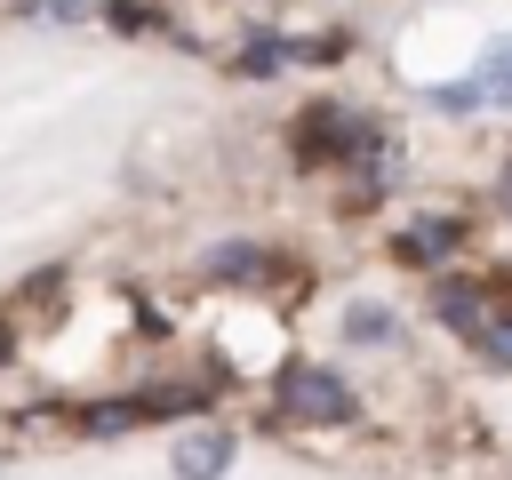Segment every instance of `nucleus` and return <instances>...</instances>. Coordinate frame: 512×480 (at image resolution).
I'll return each mask as SVG.
<instances>
[{"instance_id": "nucleus-3", "label": "nucleus", "mask_w": 512, "mask_h": 480, "mask_svg": "<svg viewBox=\"0 0 512 480\" xmlns=\"http://www.w3.org/2000/svg\"><path fill=\"white\" fill-rule=\"evenodd\" d=\"M224 464H232V432L200 424V432L176 440V480H224Z\"/></svg>"}, {"instance_id": "nucleus-1", "label": "nucleus", "mask_w": 512, "mask_h": 480, "mask_svg": "<svg viewBox=\"0 0 512 480\" xmlns=\"http://www.w3.org/2000/svg\"><path fill=\"white\" fill-rule=\"evenodd\" d=\"M280 408L304 416V424H344L352 416V384L328 376V368H312V360H288L280 368Z\"/></svg>"}, {"instance_id": "nucleus-8", "label": "nucleus", "mask_w": 512, "mask_h": 480, "mask_svg": "<svg viewBox=\"0 0 512 480\" xmlns=\"http://www.w3.org/2000/svg\"><path fill=\"white\" fill-rule=\"evenodd\" d=\"M448 240H456V224H448V216H440V224H416V232H408V240H400V248H408V256H440V248H448Z\"/></svg>"}, {"instance_id": "nucleus-4", "label": "nucleus", "mask_w": 512, "mask_h": 480, "mask_svg": "<svg viewBox=\"0 0 512 480\" xmlns=\"http://www.w3.org/2000/svg\"><path fill=\"white\" fill-rule=\"evenodd\" d=\"M152 416H168V392H152V400H104V408H88V432L112 440V432H136Z\"/></svg>"}, {"instance_id": "nucleus-9", "label": "nucleus", "mask_w": 512, "mask_h": 480, "mask_svg": "<svg viewBox=\"0 0 512 480\" xmlns=\"http://www.w3.org/2000/svg\"><path fill=\"white\" fill-rule=\"evenodd\" d=\"M480 96L512 104V48H488V80H480Z\"/></svg>"}, {"instance_id": "nucleus-10", "label": "nucleus", "mask_w": 512, "mask_h": 480, "mask_svg": "<svg viewBox=\"0 0 512 480\" xmlns=\"http://www.w3.org/2000/svg\"><path fill=\"white\" fill-rule=\"evenodd\" d=\"M112 24H120V32H152L160 16H152V8H128V0H120V8H112Z\"/></svg>"}, {"instance_id": "nucleus-5", "label": "nucleus", "mask_w": 512, "mask_h": 480, "mask_svg": "<svg viewBox=\"0 0 512 480\" xmlns=\"http://www.w3.org/2000/svg\"><path fill=\"white\" fill-rule=\"evenodd\" d=\"M440 320H456L464 336H480V328H488V320H480V288H464V280H448V288H440Z\"/></svg>"}, {"instance_id": "nucleus-7", "label": "nucleus", "mask_w": 512, "mask_h": 480, "mask_svg": "<svg viewBox=\"0 0 512 480\" xmlns=\"http://www.w3.org/2000/svg\"><path fill=\"white\" fill-rule=\"evenodd\" d=\"M240 272H264V248L232 240V248H216V256H208V280H240Z\"/></svg>"}, {"instance_id": "nucleus-2", "label": "nucleus", "mask_w": 512, "mask_h": 480, "mask_svg": "<svg viewBox=\"0 0 512 480\" xmlns=\"http://www.w3.org/2000/svg\"><path fill=\"white\" fill-rule=\"evenodd\" d=\"M296 160H344V144H368V128L352 120V112H304V128H296Z\"/></svg>"}, {"instance_id": "nucleus-11", "label": "nucleus", "mask_w": 512, "mask_h": 480, "mask_svg": "<svg viewBox=\"0 0 512 480\" xmlns=\"http://www.w3.org/2000/svg\"><path fill=\"white\" fill-rule=\"evenodd\" d=\"M504 312H512V288H504Z\"/></svg>"}, {"instance_id": "nucleus-6", "label": "nucleus", "mask_w": 512, "mask_h": 480, "mask_svg": "<svg viewBox=\"0 0 512 480\" xmlns=\"http://www.w3.org/2000/svg\"><path fill=\"white\" fill-rule=\"evenodd\" d=\"M344 328H352L360 344H392V336H400V320H392L384 304H352V312H344Z\"/></svg>"}]
</instances>
